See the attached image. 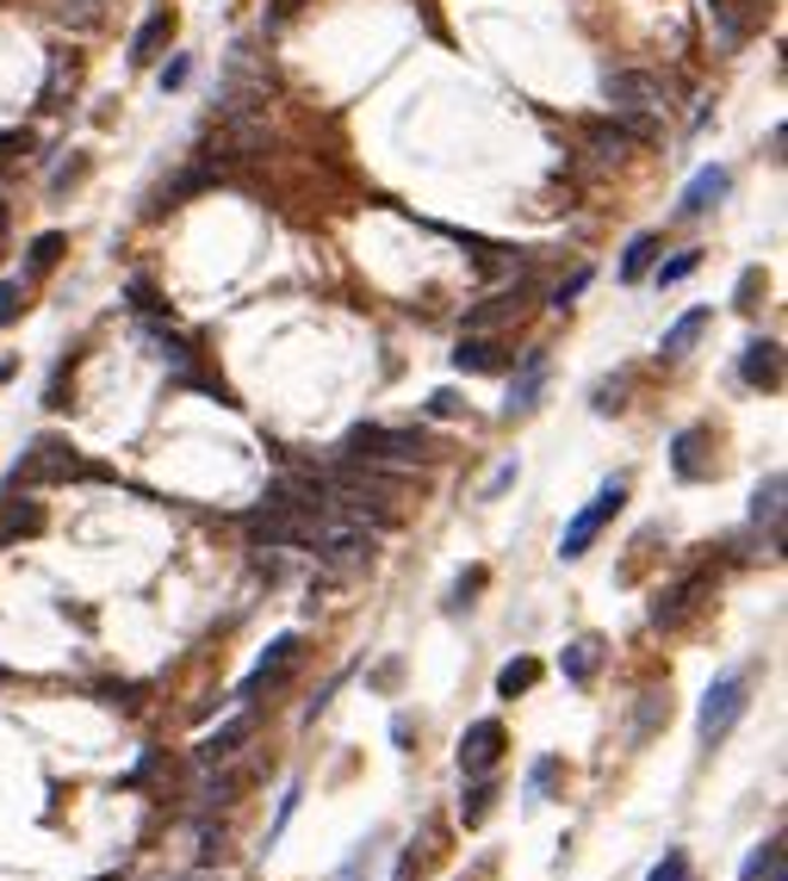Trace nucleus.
Instances as JSON below:
<instances>
[{
  "instance_id": "1",
  "label": "nucleus",
  "mask_w": 788,
  "mask_h": 881,
  "mask_svg": "<svg viewBox=\"0 0 788 881\" xmlns=\"http://www.w3.org/2000/svg\"><path fill=\"white\" fill-rule=\"evenodd\" d=\"M442 447L423 435V428H354V435L335 447V459H366V466H416V459H435Z\"/></svg>"
},
{
  "instance_id": "2",
  "label": "nucleus",
  "mask_w": 788,
  "mask_h": 881,
  "mask_svg": "<svg viewBox=\"0 0 788 881\" xmlns=\"http://www.w3.org/2000/svg\"><path fill=\"white\" fill-rule=\"evenodd\" d=\"M63 478H106V466H81V454L69 447V441L44 435V441H32V454L19 459L13 490L19 485H63Z\"/></svg>"
},
{
  "instance_id": "3",
  "label": "nucleus",
  "mask_w": 788,
  "mask_h": 881,
  "mask_svg": "<svg viewBox=\"0 0 788 881\" xmlns=\"http://www.w3.org/2000/svg\"><path fill=\"white\" fill-rule=\"evenodd\" d=\"M621 504H628V478H609V485H602L597 497H590V504H583L578 516L566 521V535H559V559H583V552H590V540H597L602 528L621 516Z\"/></svg>"
},
{
  "instance_id": "4",
  "label": "nucleus",
  "mask_w": 788,
  "mask_h": 881,
  "mask_svg": "<svg viewBox=\"0 0 788 881\" xmlns=\"http://www.w3.org/2000/svg\"><path fill=\"white\" fill-rule=\"evenodd\" d=\"M745 695H751L745 671H720V677L708 683V695H702V745H720L726 733L739 726V714H745Z\"/></svg>"
},
{
  "instance_id": "5",
  "label": "nucleus",
  "mask_w": 788,
  "mask_h": 881,
  "mask_svg": "<svg viewBox=\"0 0 788 881\" xmlns=\"http://www.w3.org/2000/svg\"><path fill=\"white\" fill-rule=\"evenodd\" d=\"M602 100L615 112H664V81L646 75V69H615L602 81Z\"/></svg>"
},
{
  "instance_id": "6",
  "label": "nucleus",
  "mask_w": 788,
  "mask_h": 881,
  "mask_svg": "<svg viewBox=\"0 0 788 881\" xmlns=\"http://www.w3.org/2000/svg\"><path fill=\"white\" fill-rule=\"evenodd\" d=\"M504 721H473L459 733V776H490L504 757Z\"/></svg>"
},
{
  "instance_id": "7",
  "label": "nucleus",
  "mask_w": 788,
  "mask_h": 881,
  "mask_svg": "<svg viewBox=\"0 0 788 881\" xmlns=\"http://www.w3.org/2000/svg\"><path fill=\"white\" fill-rule=\"evenodd\" d=\"M702 597H708V578H702V571H690L683 583L659 590V602H652V628H659V633L683 628V621H690V614L702 609Z\"/></svg>"
},
{
  "instance_id": "8",
  "label": "nucleus",
  "mask_w": 788,
  "mask_h": 881,
  "mask_svg": "<svg viewBox=\"0 0 788 881\" xmlns=\"http://www.w3.org/2000/svg\"><path fill=\"white\" fill-rule=\"evenodd\" d=\"M547 373H552L547 348H528V354H521V366H516V379H509L504 416H528V410L540 404V392H547Z\"/></svg>"
},
{
  "instance_id": "9",
  "label": "nucleus",
  "mask_w": 788,
  "mask_h": 881,
  "mask_svg": "<svg viewBox=\"0 0 788 881\" xmlns=\"http://www.w3.org/2000/svg\"><path fill=\"white\" fill-rule=\"evenodd\" d=\"M299 645H304L299 633H280V640H273L268 652H261V664L249 671V683H242V702H255L261 690H280V677L292 671V664H299Z\"/></svg>"
},
{
  "instance_id": "10",
  "label": "nucleus",
  "mask_w": 788,
  "mask_h": 881,
  "mask_svg": "<svg viewBox=\"0 0 788 881\" xmlns=\"http://www.w3.org/2000/svg\"><path fill=\"white\" fill-rule=\"evenodd\" d=\"M708 428H677V441H671V473L683 478V485H702V478H714V459H708Z\"/></svg>"
},
{
  "instance_id": "11",
  "label": "nucleus",
  "mask_w": 788,
  "mask_h": 881,
  "mask_svg": "<svg viewBox=\"0 0 788 881\" xmlns=\"http://www.w3.org/2000/svg\"><path fill=\"white\" fill-rule=\"evenodd\" d=\"M528 299H535V286H528V280L504 286V292H490L485 304H473V311H466V335H478V330H497V323L521 317V311H528Z\"/></svg>"
},
{
  "instance_id": "12",
  "label": "nucleus",
  "mask_w": 788,
  "mask_h": 881,
  "mask_svg": "<svg viewBox=\"0 0 788 881\" xmlns=\"http://www.w3.org/2000/svg\"><path fill=\"white\" fill-rule=\"evenodd\" d=\"M32 535H44V504H32V497H19L7 485V497H0V547L7 540H32Z\"/></svg>"
},
{
  "instance_id": "13",
  "label": "nucleus",
  "mask_w": 788,
  "mask_h": 881,
  "mask_svg": "<svg viewBox=\"0 0 788 881\" xmlns=\"http://www.w3.org/2000/svg\"><path fill=\"white\" fill-rule=\"evenodd\" d=\"M726 187H733V174L726 168H702L690 180V187H683V199H677V218H708L714 205L726 199Z\"/></svg>"
},
{
  "instance_id": "14",
  "label": "nucleus",
  "mask_w": 788,
  "mask_h": 881,
  "mask_svg": "<svg viewBox=\"0 0 788 881\" xmlns=\"http://www.w3.org/2000/svg\"><path fill=\"white\" fill-rule=\"evenodd\" d=\"M739 379L751 385V392H776V385H782V348L776 342H745Z\"/></svg>"
},
{
  "instance_id": "15",
  "label": "nucleus",
  "mask_w": 788,
  "mask_h": 881,
  "mask_svg": "<svg viewBox=\"0 0 788 881\" xmlns=\"http://www.w3.org/2000/svg\"><path fill=\"white\" fill-rule=\"evenodd\" d=\"M454 366L459 373H504L509 366V348L497 342V335H459V348H454Z\"/></svg>"
},
{
  "instance_id": "16",
  "label": "nucleus",
  "mask_w": 788,
  "mask_h": 881,
  "mask_svg": "<svg viewBox=\"0 0 788 881\" xmlns=\"http://www.w3.org/2000/svg\"><path fill=\"white\" fill-rule=\"evenodd\" d=\"M708 323H714V311H708V304H695V311H683L677 323L664 330V342H659V361H683V354H690V348L702 342V335H708Z\"/></svg>"
},
{
  "instance_id": "17",
  "label": "nucleus",
  "mask_w": 788,
  "mask_h": 881,
  "mask_svg": "<svg viewBox=\"0 0 788 881\" xmlns=\"http://www.w3.org/2000/svg\"><path fill=\"white\" fill-rule=\"evenodd\" d=\"M583 143H590V156L621 162L628 149H640V143H646V125H590V131H583Z\"/></svg>"
},
{
  "instance_id": "18",
  "label": "nucleus",
  "mask_w": 788,
  "mask_h": 881,
  "mask_svg": "<svg viewBox=\"0 0 788 881\" xmlns=\"http://www.w3.org/2000/svg\"><path fill=\"white\" fill-rule=\"evenodd\" d=\"M249 733H255V714H237V721H230V726H218V733H206V739H199V764H206V770H218V764H224V757H230V752H237V745L249 739Z\"/></svg>"
},
{
  "instance_id": "19",
  "label": "nucleus",
  "mask_w": 788,
  "mask_h": 881,
  "mask_svg": "<svg viewBox=\"0 0 788 881\" xmlns=\"http://www.w3.org/2000/svg\"><path fill=\"white\" fill-rule=\"evenodd\" d=\"M168 38H174V13H168V7H156V13L137 25V38H131V63H137V69L156 63V50L168 44Z\"/></svg>"
},
{
  "instance_id": "20",
  "label": "nucleus",
  "mask_w": 788,
  "mask_h": 881,
  "mask_svg": "<svg viewBox=\"0 0 788 881\" xmlns=\"http://www.w3.org/2000/svg\"><path fill=\"white\" fill-rule=\"evenodd\" d=\"M782 490H788L782 473H764V485L751 490V521H757V528H764V521H770V528H782Z\"/></svg>"
},
{
  "instance_id": "21",
  "label": "nucleus",
  "mask_w": 788,
  "mask_h": 881,
  "mask_svg": "<svg viewBox=\"0 0 788 881\" xmlns=\"http://www.w3.org/2000/svg\"><path fill=\"white\" fill-rule=\"evenodd\" d=\"M659 230H640V237L628 242V255H621V280H646L652 273V261H659Z\"/></svg>"
},
{
  "instance_id": "22",
  "label": "nucleus",
  "mask_w": 788,
  "mask_h": 881,
  "mask_svg": "<svg viewBox=\"0 0 788 881\" xmlns=\"http://www.w3.org/2000/svg\"><path fill=\"white\" fill-rule=\"evenodd\" d=\"M540 683V664L535 659H509L504 671H497V702H516V695H528Z\"/></svg>"
},
{
  "instance_id": "23",
  "label": "nucleus",
  "mask_w": 788,
  "mask_h": 881,
  "mask_svg": "<svg viewBox=\"0 0 788 881\" xmlns=\"http://www.w3.org/2000/svg\"><path fill=\"white\" fill-rule=\"evenodd\" d=\"M739 881H782V832H776L770 844H757L751 857H745Z\"/></svg>"
},
{
  "instance_id": "24",
  "label": "nucleus",
  "mask_w": 788,
  "mask_h": 881,
  "mask_svg": "<svg viewBox=\"0 0 788 881\" xmlns=\"http://www.w3.org/2000/svg\"><path fill=\"white\" fill-rule=\"evenodd\" d=\"M597 664H602V645L597 640H571L566 659H559V671H566L571 683H590V677H597Z\"/></svg>"
},
{
  "instance_id": "25",
  "label": "nucleus",
  "mask_w": 788,
  "mask_h": 881,
  "mask_svg": "<svg viewBox=\"0 0 788 881\" xmlns=\"http://www.w3.org/2000/svg\"><path fill=\"white\" fill-rule=\"evenodd\" d=\"M714 25H720V50H739L745 38H751V19H739V7L733 0H708Z\"/></svg>"
},
{
  "instance_id": "26",
  "label": "nucleus",
  "mask_w": 788,
  "mask_h": 881,
  "mask_svg": "<svg viewBox=\"0 0 788 881\" xmlns=\"http://www.w3.org/2000/svg\"><path fill=\"white\" fill-rule=\"evenodd\" d=\"M69 237L63 230H44V237H32V249H25V273H50L56 261H63Z\"/></svg>"
},
{
  "instance_id": "27",
  "label": "nucleus",
  "mask_w": 788,
  "mask_h": 881,
  "mask_svg": "<svg viewBox=\"0 0 788 881\" xmlns=\"http://www.w3.org/2000/svg\"><path fill=\"white\" fill-rule=\"evenodd\" d=\"M490 801H497V782H490V776H473V788L459 795V819H466V826H485Z\"/></svg>"
},
{
  "instance_id": "28",
  "label": "nucleus",
  "mask_w": 788,
  "mask_h": 881,
  "mask_svg": "<svg viewBox=\"0 0 788 881\" xmlns=\"http://www.w3.org/2000/svg\"><path fill=\"white\" fill-rule=\"evenodd\" d=\"M659 721H671V702H664L659 690L640 695V721H633V745H646L652 733H659Z\"/></svg>"
},
{
  "instance_id": "29",
  "label": "nucleus",
  "mask_w": 788,
  "mask_h": 881,
  "mask_svg": "<svg viewBox=\"0 0 788 881\" xmlns=\"http://www.w3.org/2000/svg\"><path fill=\"white\" fill-rule=\"evenodd\" d=\"M56 19L75 25V32H87V25H100V0H56Z\"/></svg>"
},
{
  "instance_id": "30",
  "label": "nucleus",
  "mask_w": 788,
  "mask_h": 881,
  "mask_svg": "<svg viewBox=\"0 0 788 881\" xmlns=\"http://www.w3.org/2000/svg\"><path fill=\"white\" fill-rule=\"evenodd\" d=\"M590 280H597L590 268H578L571 280H559V286H552V311H571V304L583 299V286H590Z\"/></svg>"
},
{
  "instance_id": "31",
  "label": "nucleus",
  "mask_w": 788,
  "mask_h": 881,
  "mask_svg": "<svg viewBox=\"0 0 788 881\" xmlns=\"http://www.w3.org/2000/svg\"><path fill=\"white\" fill-rule=\"evenodd\" d=\"M25 317V280H0V323Z\"/></svg>"
},
{
  "instance_id": "32",
  "label": "nucleus",
  "mask_w": 788,
  "mask_h": 881,
  "mask_svg": "<svg viewBox=\"0 0 788 881\" xmlns=\"http://www.w3.org/2000/svg\"><path fill=\"white\" fill-rule=\"evenodd\" d=\"M299 801H304V788L292 782V788H286V795H280V813H273V826H268V844H280V832H286V826H292V813H299Z\"/></svg>"
},
{
  "instance_id": "33",
  "label": "nucleus",
  "mask_w": 788,
  "mask_h": 881,
  "mask_svg": "<svg viewBox=\"0 0 788 881\" xmlns=\"http://www.w3.org/2000/svg\"><path fill=\"white\" fill-rule=\"evenodd\" d=\"M552 776H559V757H540L535 770H528V801H547Z\"/></svg>"
},
{
  "instance_id": "34",
  "label": "nucleus",
  "mask_w": 788,
  "mask_h": 881,
  "mask_svg": "<svg viewBox=\"0 0 788 881\" xmlns=\"http://www.w3.org/2000/svg\"><path fill=\"white\" fill-rule=\"evenodd\" d=\"M695 268H702V249L677 255V261H664V268H659V286H677V280H690Z\"/></svg>"
},
{
  "instance_id": "35",
  "label": "nucleus",
  "mask_w": 788,
  "mask_h": 881,
  "mask_svg": "<svg viewBox=\"0 0 788 881\" xmlns=\"http://www.w3.org/2000/svg\"><path fill=\"white\" fill-rule=\"evenodd\" d=\"M621 397H628V373H621V379H602V385H597V410H602V416H615Z\"/></svg>"
},
{
  "instance_id": "36",
  "label": "nucleus",
  "mask_w": 788,
  "mask_h": 881,
  "mask_svg": "<svg viewBox=\"0 0 788 881\" xmlns=\"http://www.w3.org/2000/svg\"><path fill=\"white\" fill-rule=\"evenodd\" d=\"M646 881H690V857H683V850H664V863L652 869Z\"/></svg>"
},
{
  "instance_id": "37",
  "label": "nucleus",
  "mask_w": 788,
  "mask_h": 881,
  "mask_svg": "<svg viewBox=\"0 0 788 881\" xmlns=\"http://www.w3.org/2000/svg\"><path fill=\"white\" fill-rule=\"evenodd\" d=\"M199 801H206V807H230V801H237V776H218V782H206V788H199Z\"/></svg>"
},
{
  "instance_id": "38",
  "label": "nucleus",
  "mask_w": 788,
  "mask_h": 881,
  "mask_svg": "<svg viewBox=\"0 0 788 881\" xmlns=\"http://www.w3.org/2000/svg\"><path fill=\"white\" fill-rule=\"evenodd\" d=\"M131 304H137L143 317H162V311H168V304L156 299V286H149V280H131Z\"/></svg>"
},
{
  "instance_id": "39",
  "label": "nucleus",
  "mask_w": 788,
  "mask_h": 881,
  "mask_svg": "<svg viewBox=\"0 0 788 881\" xmlns=\"http://www.w3.org/2000/svg\"><path fill=\"white\" fill-rule=\"evenodd\" d=\"M25 149H32V137H25V131H0V168H7L13 156H25Z\"/></svg>"
},
{
  "instance_id": "40",
  "label": "nucleus",
  "mask_w": 788,
  "mask_h": 881,
  "mask_svg": "<svg viewBox=\"0 0 788 881\" xmlns=\"http://www.w3.org/2000/svg\"><path fill=\"white\" fill-rule=\"evenodd\" d=\"M478 583H485V571H466V578L454 583V597H447V609H466V597H478Z\"/></svg>"
},
{
  "instance_id": "41",
  "label": "nucleus",
  "mask_w": 788,
  "mask_h": 881,
  "mask_svg": "<svg viewBox=\"0 0 788 881\" xmlns=\"http://www.w3.org/2000/svg\"><path fill=\"white\" fill-rule=\"evenodd\" d=\"M757 286H764V273H757V268H745V273H739V292H733V299H739V311H751Z\"/></svg>"
},
{
  "instance_id": "42",
  "label": "nucleus",
  "mask_w": 788,
  "mask_h": 881,
  "mask_svg": "<svg viewBox=\"0 0 788 881\" xmlns=\"http://www.w3.org/2000/svg\"><path fill=\"white\" fill-rule=\"evenodd\" d=\"M428 416H459V392H435L428 397Z\"/></svg>"
},
{
  "instance_id": "43",
  "label": "nucleus",
  "mask_w": 788,
  "mask_h": 881,
  "mask_svg": "<svg viewBox=\"0 0 788 881\" xmlns=\"http://www.w3.org/2000/svg\"><path fill=\"white\" fill-rule=\"evenodd\" d=\"M509 485H516V466H497V478H490V485H485V497H504Z\"/></svg>"
},
{
  "instance_id": "44",
  "label": "nucleus",
  "mask_w": 788,
  "mask_h": 881,
  "mask_svg": "<svg viewBox=\"0 0 788 881\" xmlns=\"http://www.w3.org/2000/svg\"><path fill=\"white\" fill-rule=\"evenodd\" d=\"M187 75H193V63H187V56H180V63H168V69H162V87H180V81H187Z\"/></svg>"
},
{
  "instance_id": "45",
  "label": "nucleus",
  "mask_w": 788,
  "mask_h": 881,
  "mask_svg": "<svg viewBox=\"0 0 788 881\" xmlns=\"http://www.w3.org/2000/svg\"><path fill=\"white\" fill-rule=\"evenodd\" d=\"M7 379H13V361H0V385H7Z\"/></svg>"
},
{
  "instance_id": "46",
  "label": "nucleus",
  "mask_w": 788,
  "mask_h": 881,
  "mask_svg": "<svg viewBox=\"0 0 788 881\" xmlns=\"http://www.w3.org/2000/svg\"><path fill=\"white\" fill-rule=\"evenodd\" d=\"M0 237H7V218H0Z\"/></svg>"
},
{
  "instance_id": "47",
  "label": "nucleus",
  "mask_w": 788,
  "mask_h": 881,
  "mask_svg": "<svg viewBox=\"0 0 788 881\" xmlns=\"http://www.w3.org/2000/svg\"><path fill=\"white\" fill-rule=\"evenodd\" d=\"M193 881H206V875H193Z\"/></svg>"
}]
</instances>
